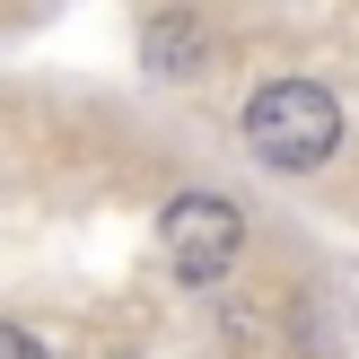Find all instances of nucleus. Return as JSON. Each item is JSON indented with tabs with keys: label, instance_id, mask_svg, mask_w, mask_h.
Returning a JSON list of instances; mask_svg holds the SVG:
<instances>
[{
	"label": "nucleus",
	"instance_id": "obj_1",
	"mask_svg": "<svg viewBox=\"0 0 359 359\" xmlns=\"http://www.w3.org/2000/svg\"><path fill=\"white\" fill-rule=\"evenodd\" d=\"M237 132H245V149H255L263 167L316 175L333 149H342V97H333V88H316V79H272V88H255V97H245Z\"/></svg>",
	"mask_w": 359,
	"mask_h": 359
},
{
	"label": "nucleus",
	"instance_id": "obj_2",
	"mask_svg": "<svg viewBox=\"0 0 359 359\" xmlns=\"http://www.w3.org/2000/svg\"><path fill=\"white\" fill-rule=\"evenodd\" d=\"M158 245H167L175 280H219L228 263L245 255V210L228 202V193H175L167 210H158Z\"/></svg>",
	"mask_w": 359,
	"mask_h": 359
},
{
	"label": "nucleus",
	"instance_id": "obj_3",
	"mask_svg": "<svg viewBox=\"0 0 359 359\" xmlns=\"http://www.w3.org/2000/svg\"><path fill=\"white\" fill-rule=\"evenodd\" d=\"M140 53H149L158 79H202V70H210V35H202L193 9H158L149 35H140Z\"/></svg>",
	"mask_w": 359,
	"mask_h": 359
},
{
	"label": "nucleus",
	"instance_id": "obj_4",
	"mask_svg": "<svg viewBox=\"0 0 359 359\" xmlns=\"http://www.w3.org/2000/svg\"><path fill=\"white\" fill-rule=\"evenodd\" d=\"M0 359H44V342H35V333H18V325H0Z\"/></svg>",
	"mask_w": 359,
	"mask_h": 359
}]
</instances>
